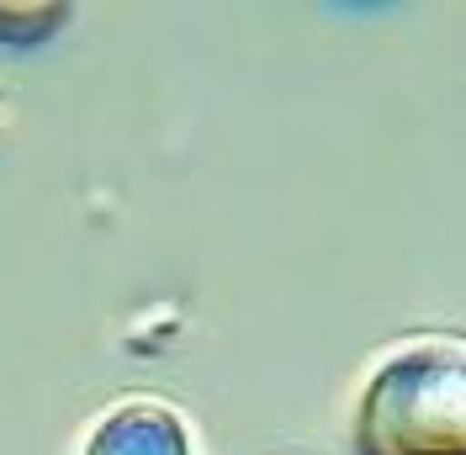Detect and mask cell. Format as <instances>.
Listing matches in <instances>:
<instances>
[{"instance_id": "1", "label": "cell", "mask_w": 466, "mask_h": 455, "mask_svg": "<svg viewBox=\"0 0 466 455\" xmlns=\"http://www.w3.org/2000/svg\"><path fill=\"white\" fill-rule=\"evenodd\" d=\"M350 440L355 455H466V339L392 344L360 381Z\"/></svg>"}, {"instance_id": "2", "label": "cell", "mask_w": 466, "mask_h": 455, "mask_svg": "<svg viewBox=\"0 0 466 455\" xmlns=\"http://www.w3.org/2000/svg\"><path fill=\"white\" fill-rule=\"evenodd\" d=\"M80 455H191V429L159 398H127L106 408Z\"/></svg>"}, {"instance_id": "3", "label": "cell", "mask_w": 466, "mask_h": 455, "mask_svg": "<svg viewBox=\"0 0 466 455\" xmlns=\"http://www.w3.org/2000/svg\"><path fill=\"white\" fill-rule=\"evenodd\" d=\"M69 5H0V37H22V43H37L64 22Z\"/></svg>"}, {"instance_id": "4", "label": "cell", "mask_w": 466, "mask_h": 455, "mask_svg": "<svg viewBox=\"0 0 466 455\" xmlns=\"http://www.w3.org/2000/svg\"><path fill=\"white\" fill-rule=\"evenodd\" d=\"M5 122H11V101H5V86H0V133H5Z\"/></svg>"}]
</instances>
